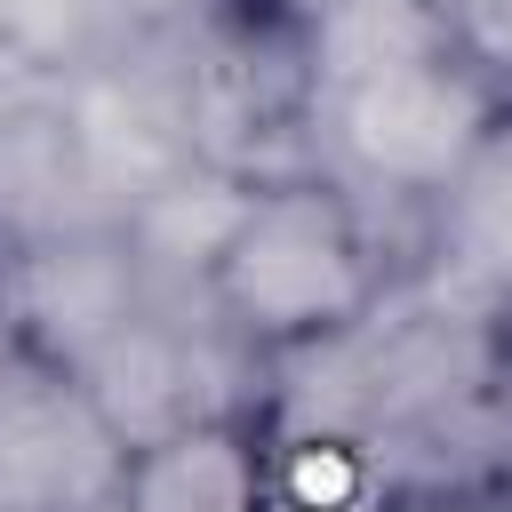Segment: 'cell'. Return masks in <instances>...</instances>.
I'll list each match as a JSON object with an SVG mask.
<instances>
[{
    "label": "cell",
    "mask_w": 512,
    "mask_h": 512,
    "mask_svg": "<svg viewBox=\"0 0 512 512\" xmlns=\"http://www.w3.org/2000/svg\"><path fill=\"white\" fill-rule=\"evenodd\" d=\"M144 512H264V416H208L128 464Z\"/></svg>",
    "instance_id": "cell-8"
},
{
    "label": "cell",
    "mask_w": 512,
    "mask_h": 512,
    "mask_svg": "<svg viewBox=\"0 0 512 512\" xmlns=\"http://www.w3.org/2000/svg\"><path fill=\"white\" fill-rule=\"evenodd\" d=\"M0 296H8V320H16V344L56 360V368H80L104 336H120L144 304H152V280H144V256L128 240V224H72V232H48V240H24L0 256Z\"/></svg>",
    "instance_id": "cell-4"
},
{
    "label": "cell",
    "mask_w": 512,
    "mask_h": 512,
    "mask_svg": "<svg viewBox=\"0 0 512 512\" xmlns=\"http://www.w3.org/2000/svg\"><path fill=\"white\" fill-rule=\"evenodd\" d=\"M128 448L88 384L16 344L0 368V512H104L128 488Z\"/></svg>",
    "instance_id": "cell-3"
},
{
    "label": "cell",
    "mask_w": 512,
    "mask_h": 512,
    "mask_svg": "<svg viewBox=\"0 0 512 512\" xmlns=\"http://www.w3.org/2000/svg\"><path fill=\"white\" fill-rule=\"evenodd\" d=\"M16 360V320H8V296H0V368Z\"/></svg>",
    "instance_id": "cell-15"
},
{
    "label": "cell",
    "mask_w": 512,
    "mask_h": 512,
    "mask_svg": "<svg viewBox=\"0 0 512 512\" xmlns=\"http://www.w3.org/2000/svg\"><path fill=\"white\" fill-rule=\"evenodd\" d=\"M376 512H504V504H480V496H432V488H392V496H376Z\"/></svg>",
    "instance_id": "cell-14"
},
{
    "label": "cell",
    "mask_w": 512,
    "mask_h": 512,
    "mask_svg": "<svg viewBox=\"0 0 512 512\" xmlns=\"http://www.w3.org/2000/svg\"><path fill=\"white\" fill-rule=\"evenodd\" d=\"M104 24L96 0H0V64L16 72H80L96 56Z\"/></svg>",
    "instance_id": "cell-11"
},
{
    "label": "cell",
    "mask_w": 512,
    "mask_h": 512,
    "mask_svg": "<svg viewBox=\"0 0 512 512\" xmlns=\"http://www.w3.org/2000/svg\"><path fill=\"white\" fill-rule=\"evenodd\" d=\"M448 24V48L464 64H480L504 96H512V0H432Z\"/></svg>",
    "instance_id": "cell-12"
},
{
    "label": "cell",
    "mask_w": 512,
    "mask_h": 512,
    "mask_svg": "<svg viewBox=\"0 0 512 512\" xmlns=\"http://www.w3.org/2000/svg\"><path fill=\"white\" fill-rule=\"evenodd\" d=\"M264 512H288V504H264Z\"/></svg>",
    "instance_id": "cell-16"
},
{
    "label": "cell",
    "mask_w": 512,
    "mask_h": 512,
    "mask_svg": "<svg viewBox=\"0 0 512 512\" xmlns=\"http://www.w3.org/2000/svg\"><path fill=\"white\" fill-rule=\"evenodd\" d=\"M72 224H112V200L88 168V144L72 128L64 88L56 96H8L0 104V256Z\"/></svg>",
    "instance_id": "cell-5"
},
{
    "label": "cell",
    "mask_w": 512,
    "mask_h": 512,
    "mask_svg": "<svg viewBox=\"0 0 512 512\" xmlns=\"http://www.w3.org/2000/svg\"><path fill=\"white\" fill-rule=\"evenodd\" d=\"M504 104L512 96L448 48V56H424V64H400V72H376L360 88L320 96L312 120L328 128V152H336L344 184L432 208Z\"/></svg>",
    "instance_id": "cell-2"
},
{
    "label": "cell",
    "mask_w": 512,
    "mask_h": 512,
    "mask_svg": "<svg viewBox=\"0 0 512 512\" xmlns=\"http://www.w3.org/2000/svg\"><path fill=\"white\" fill-rule=\"evenodd\" d=\"M384 296H392V264L376 248V224H368L360 192L320 168L264 176L232 248L208 272L216 320L256 360L328 344V336L360 328Z\"/></svg>",
    "instance_id": "cell-1"
},
{
    "label": "cell",
    "mask_w": 512,
    "mask_h": 512,
    "mask_svg": "<svg viewBox=\"0 0 512 512\" xmlns=\"http://www.w3.org/2000/svg\"><path fill=\"white\" fill-rule=\"evenodd\" d=\"M384 472L352 432H264V504L288 512H376Z\"/></svg>",
    "instance_id": "cell-10"
},
{
    "label": "cell",
    "mask_w": 512,
    "mask_h": 512,
    "mask_svg": "<svg viewBox=\"0 0 512 512\" xmlns=\"http://www.w3.org/2000/svg\"><path fill=\"white\" fill-rule=\"evenodd\" d=\"M192 8H208V0H96V24H104V40H112V32H128V40H160V32L192 24Z\"/></svg>",
    "instance_id": "cell-13"
},
{
    "label": "cell",
    "mask_w": 512,
    "mask_h": 512,
    "mask_svg": "<svg viewBox=\"0 0 512 512\" xmlns=\"http://www.w3.org/2000/svg\"><path fill=\"white\" fill-rule=\"evenodd\" d=\"M256 184H264V176L192 160V168H176L168 184H152V192L120 216L128 240H136V256H144L152 296H208V272H216V256L232 248Z\"/></svg>",
    "instance_id": "cell-6"
},
{
    "label": "cell",
    "mask_w": 512,
    "mask_h": 512,
    "mask_svg": "<svg viewBox=\"0 0 512 512\" xmlns=\"http://www.w3.org/2000/svg\"><path fill=\"white\" fill-rule=\"evenodd\" d=\"M432 256L456 296L512 312V104L488 120L472 160L432 200Z\"/></svg>",
    "instance_id": "cell-7"
},
{
    "label": "cell",
    "mask_w": 512,
    "mask_h": 512,
    "mask_svg": "<svg viewBox=\"0 0 512 512\" xmlns=\"http://www.w3.org/2000/svg\"><path fill=\"white\" fill-rule=\"evenodd\" d=\"M504 512H512V504H504Z\"/></svg>",
    "instance_id": "cell-17"
},
{
    "label": "cell",
    "mask_w": 512,
    "mask_h": 512,
    "mask_svg": "<svg viewBox=\"0 0 512 512\" xmlns=\"http://www.w3.org/2000/svg\"><path fill=\"white\" fill-rule=\"evenodd\" d=\"M448 56V24L432 0H328L304 24V64H312V96L360 88L376 72Z\"/></svg>",
    "instance_id": "cell-9"
}]
</instances>
